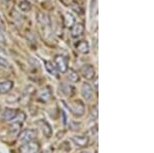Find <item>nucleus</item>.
Listing matches in <instances>:
<instances>
[{
	"mask_svg": "<svg viewBox=\"0 0 154 153\" xmlns=\"http://www.w3.org/2000/svg\"><path fill=\"white\" fill-rule=\"evenodd\" d=\"M35 132L32 130H24L21 135H20L19 139H20V142H30L35 138Z\"/></svg>",
	"mask_w": 154,
	"mask_h": 153,
	"instance_id": "8",
	"label": "nucleus"
},
{
	"mask_svg": "<svg viewBox=\"0 0 154 153\" xmlns=\"http://www.w3.org/2000/svg\"><path fill=\"white\" fill-rule=\"evenodd\" d=\"M19 8H20V11H23V12H29L31 11L32 5L28 0H22V1L19 3Z\"/></svg>",
	"mask_w": 154,
	"mask_h": 153,
	"instance_id": "14",
	"label": "nucleus"
},
{
	"mask_svg": "<svg viewBox=\"0 0 154 153\" xmlns=\"http://www.w3.org/2000/svg\"><path fill=\"white\" fill-rule=\"evenodd\" d=\"M81 95L84 100L86 101H91L93 99L94 96V90L91 85L89 84L88 82H83L82 85H81Z\"/></svg>",
	"mask_w": 154,
	"mask_h": 153,
	"instance_id": "4",
	"label": "nucleus"
},
{
	"mask_svg": "<svg viewBox=\"0 0 154 153\" xmlns=\"http://www.w3.org/2000/svg\"><path fill=\"white\" fill-rule=\"evenodd\" d=\"M44 65H45V69L46 71L53 76H58V72H57V67L51 63V61H45L44 62Z\"/></svg>",
	"mask_w": 154,
	"mask_h": 153,
	"instance_id": "12",
	"label": "nucleus"
},
{
	"mask_svg": "<svg viewBox=\"0 0 154 153\" xmlns=\"http://www.w3.org/2000/svg\"><path fill=\"white\" fill-rule=\"evenodd\" d=\"M9 67V62L7 61V59L0 57V68H8Z\"/></svg>",
	"mask_w": 154,
	"mask_h": 153,
	"instance_id": "18",
	"label": "nucleus"
},
{
	"mask_svg": "<svg viewBox=\"0 0 154 153\" xmlns=\"http://www.w3.org/2000/svg\"><path fill=\"white\" fill-rule=\"evenodd\" d=\"M64 20H65V25L68 28H71V27L76 23L75 17L72 14H70V12H66L65 17H64Z\"/></svg>",
	"mask_w": 154,
	"mask_h": 153,
	"instance_id": "13",
	"label": "nucleus"
},
{
	"mask_svg": "<svg viewBox=\"0 0 154 153\" xmlns=\"http://www.w3.org/2000/svg\"><path fill=\"white\" fill-rule=\"evenodd\" d=\"M3 33V25H2V22L0 21V34Z\"/></svg>",
	"mask_w": 154,
	"mask_h": 153,
	"instance_id": "20",
	"label": "nucleus"
},
{
	"mask_svg": "<svg viewBox=\"0 0 154 153\" xmlns=\"http://www.w3.org/2000/svg\"><path fill=\"white\" fill-rule=\"evenodd\" d=\"M37 21H38L39 24L43 25V26H48V25H49L48 17L46 16L45 14H43V12H38V14H37Z\"/></svg>",
	"mask_w": 154,
	"mask_h": 153,
	"instance_id": "15",
	"label": "nucleus"
},
{
	"mask_svg": "<svg viewBox=\"0 0 154 153\" xmlns=\"http://www.w3.org/2000/svg\"><path fill=\"white\" fill-rule=\"evenodd\" d=\"M67 72H68V74H67V79H68L70 82L72 83H76L79 81V75L78 73L76 72L75 70H73V69H70V70H67Z\"/></svg>",
	"mask_w": 154,
	"mask_h": 153,
	"instance_id": "11",
	"label": "nucleus"
},
{
	"mask_svg": "<svg viewBox=\"0 0 154 153\" xmlns=\"http://www.w3.org/2000/svg\"><path fill=\"white\" fill-rule=\"evenodd\" d=\"M0 21H1V16H0Z\"/></svg>",
	"mask_w": 154,
	"mask_h": 153,
	"instance_id": "22",
	"label": "nucleus"
},
{
	"mask_svg": "<svg viewBox=\"0 0 154 153\" xmlns=\"http://www.w3.org/2000/svg\"><path fill=\"white\" fill-rule=\"evenodd\" d=\"M69 109H70L74 114H76L77 116H81L84 113V105L81 101H75L74 103L69 105Z\"/></svg>",
	"mask_w": 154,
	"mask_h": 153,
	"instance_id": "5",
	"label": "nucleus"
},
{
	"mask_svg": "<svg viewBox=\"0 0 154 153\" xmlns=\"http://www.w3.org/2000/svg\"><path fill=\"white\" fill-rule=\"evenodd\" d=\"M81 153H88V152H86V151H83V152H81Z\"/></svg>",
	"mask_w": 154,
	"mask_h": 153,
	"instance_id": "21",
	"label": "nucleus"
},
{
	"mask_svg": "<svg viewBox=\"0 0 154 153\" xmlns=\"http://www.w3.org/2000/svg\"><path fill=\"white\" fill-rule=\"evenodd\" d=\"M76 49L82 55L89 53V43L86 40H80L76 43Z\"/></svg>",
	"mask_w": 154,
	"mask_h": 153,
	"instance_id": "9",
	"label": "nucleus"
},
{
	"mask_svg": "<svg viewBox=\"0 0 154 153\" xmlns=\"http://www.w3.org/2000/svg\"><path fill=\"white\" fill-rule=\"evenodd\" d=\"M51 97V92L49 90V88H43V90H41L40 93H39V98L41 99L42 101H48L49 99Z\"/></svg>",
	"mask_w": 154,
	"mask_h": 153,
	"instance_id": "17",
	"label": "nucleus"
},
{
	"mask_svg": "<svg viewBox=\"0 0 154 153\" xmlns=\"http://www.w3.org/2000/svg\"><path fill=\"white\" fill-rule=\"evenodd\" d=\"M54 65H56L57 69H58L60 72H63V73L67 72L68 65H69L68 58L63 55H58L54 58Z\"/></svg>",
	"mask_w": 154,
	"mask_h": 153,
	"instance_id": "1",
	"label": "nucleus"
},
{
	"mask_svg": "<svg viewBox=\"0 0 154 153\" xmlns=\"http://www.w3.org/2000/svg\"><path fill=\"white\" fill-rule=\"evenodd\" d=\"M14 87V82L11 80H5L3 82L0 83V93H7L11 90V88Z\"/></svg>",
	"mask_w": 154,
	"mask_h": 153,
	"instance_id": "10",
	"label": "nucleus"
},
{
	"mask_svg": "<svg viewBox=\"0 0 154 153\" xmlns=\"http://www.w3.org/2000/svg\"><path fill=\"white\" fill-rule=\"evenodd\" d=\"M39 149V145L36 142H27L26 144L23 145L20 148L21 153H36Z\"/></svg>",
	"mask_w": 154,
	"mask_h": 153,
	"instance_id": "3",
	"label": "nucleus"
},
{
	"mask_svg": "<svg viewBox=\"0 0 154 153\" xmlns=\"http://www.w3.org/2000/svg\"><path fill=\"white\" fill-rule=\"evenodd\" d=\"M63 123H64V124H67V116H66V113L65 112H63Z\"/></svg>",
	"mask_w": 154,
	"mask_h": 153,
	"instance_id": "19",
	"label": "nucleus"
},
{
	"mask_svg": "<svg viewBox=\"0 0 154 153\" xmlns=\"http://www.w3.org/2000/svg\"><path fill=\"white\" fill-rule=\"evenodd\" d=\"M74 142L76 143L78 146H85L86 144H88V137H85V136H75V137L73 138Z\"/></svg>",
	"mask_w": 154,
	"mask_h": 153,
	"instance_id": "16",
	"label": "nucleus"
},
{
	"mask_svg": "<svg viewBox=\"0 0 154 153\" xmlns=\"http://www.w3.org/2000/svg\"><path fill=\"white\" fill-rule=\"evenodd\" d=\"M84 33V26L82 23H75L71 27V36L73 38H78Z\"/></svg>",
	"mask_w": 154,
	"mask_h": 153,
	"instance_id": "7",
	"label": "nucleus"
},
{
	"mask_svg": "<svg viewBox=\"0 0 154 153\" xmlns=\"http://www.w3.org/2000/svg\"><path fill=\"white\" fill-rule=\"evenodd\" d=\"M80 74H81L82 77L89 80V79H93V78L95 77L96 70L91 65H89V64H85V65H83L82 67L80 68Z\"/></svg>",
	"mask_w": 154,
	"mask_h": 153,
	"instance_id": "2",
	"label": "nucleus"
},
{
	"mask_svg": "<svg viewBox=\"0 0 154 153\" xmlns=\"http://www.w3.org/2000/svg\"><path fill=\"white\" fill-rule=\"evenodd\" d=\"M17 115H18V111L11 108H6L0 112V118L4 120H12L17 117Z\"/></svg>",
	"mask_w": 154,
	"mask_h": 153,
	"instance_id": "6",
	"label": "nucleus"
}]
</instances>
